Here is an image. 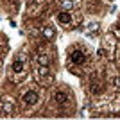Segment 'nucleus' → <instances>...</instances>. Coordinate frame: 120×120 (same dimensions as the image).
I'll return each mask as SVG.
<instances>
[{"instance_id": "1", "label": "nucleus", "mask_w": 120, "mask_h": 120, "mask_svg": "<svg viewBox=\"0 0 120 120\" xmlns=\"http://www.w3.org/2000/svg\"><path fill=\"white\" fill-rule=\"evenodd\" d=\"M70 61L74 63V65H82L86 61V54L82 52V50H79V49H74L70 52Z\"/></svg>"}, {"instance_id": "2", "label": "nucleus", "mask_w": 120, "mask_h": 120, "mask_svg": "<svg viewBox=\"0 0 120 120\" xmlns=\"http://www.w3.org/2000/svg\"><path fill=\"white\" fill-rule=\"evenodd\" d=\"M22 99H23V102H25L27 106H34L36 102H38V99H40V97H38V93H36V91L30 90V91H25Z\"/></svg>"}, {"instance_id": "3", "label": "nucleus", "mask_w": 120, "mask_h": 120, "mask_svg": "<svg viewBox=\"0 0 120 120\" xmlns=\"http://www.w3.org/2000/svg\"><path fill=\"white\" fill-rule=\"evenodd\" d=\"M57 20H59V23L68 25V23H72V15L68 11H61L59 15H57Z\"/></svg>"}, {"instance_id": "4", "label": "nucleus", "mask_w": 120, "mask_h": 120, "mask_svg": "<svg viewBox=\"0 0 120 120\" xmlns=\"http://www.w3.org/2000/svg\"><path fill=\"white\" fill-rule=\"evenodd\" d=\"M13 72H15V74H22V72H23V61L22 59H16L15 63H13Z\"/></svg>"}, {"instance_id": "5", "label": "nucleus", "mask_w": 120, "mask_h": 120, "mask_svg": "<svg viewBox=\"0 0 120 120\" xmlns=\"http://www.w3.org/2000/svg\"><path fill=\"white\" fill-rule=\"evenodd\" d=\"M38 63H40V65H49V56L47 54H40L38 56Z\"/></svg>"}, {"instance_id": "6", "label": "nucleus", "mask_w": 120, "mask_h": 120, "mask_svg": "<svg viewBox=\"0 0 120 120\" xmlns=\"http://www.w3.org/2000/svg\"><path fill=\"white\" fill-rule=\"evenodd\" d=\"M56 100H57L59 104H63V102H66V95L63 91H57V93H56Z\"/></svg>"}, {"instance_id": "7", "label": "nucleus", "mask_w": 120, "mask_h": 120, "mask_svg": "<svg viewBox=\"0 0 120 120\" xmlns=\"http://www.w3.org/2000/svg\"><path fill=\"white\" fill-rule=\"evenodd\" d=\"M43 36H45V38H52V36H54L52 27H45V29H43Z\"/></svg>"}, {"instance_id": "8", "label": "nucleus", "mask_w": 120, "mask_h": 120, "mask_svg": "<svg viewBox=\"0 0 120 120\" xmlns=\"http://www.w3.org/2000/svg\"><path fill=\"white\" fill-rule=\"evenodd\" d=\"M113 84H115L116 88H120V77H116V79H113Z\"/></svg>"}]
</instances>
